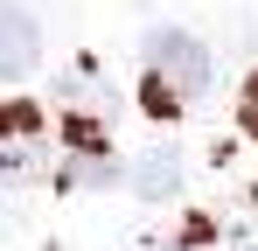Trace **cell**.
Masks as SVG:
<instances>
[{
  "label": "cell",
  "instance_id": "cell-5",
  "mask_svg": "<svg viewBox=\"0 0 258 251\" xmlns=\"http://www.w3.org/2000/svg\"><path fill=\"white\" fill-rule=\"evenodd\" d=\"M237 126H244V133L258 140V70L244 77V98H237Z\"/></svg>",
  "mask_w": 258,
  "mask_h": 251
},
{
  "label": "cell",
  "instance_id": "cell-3",
  "mask_svg": "<svg viewBox=\"0 0 258 251\" xmlns=\"http://www.w3.org/2000/svg\"><path fill=\"white\" fill-rule=\"evenodd\" d=\"M133 189H140L147 203H161V196H174V189H181V154H174V147H161V154H147V161L133 167Z\"/></svg>",
  "mask_w": 258,
  "mask_h": 251
},
{
  "label": "cell",
  "instance_id": "cell-4",
  "mask_svg": "<svg viewBox=\"0 0 258 251\" xmlns=\"http://www.w3.org/2000/svg\"><path fill=\"white\" fill-rule=\"evenodd\" d=\"M35 105H28V98H14V105H0V147H7V140H35Z\"/></svg>",
  "mask_w": 258,
  "mask_h": 251
},
{
  "label": "cell",
  "instance_id": "cell-1",
  "mask_svg": "<svg viewBox=\"0 0 258 251\" xmlns=\"http://www.w3.org/2000/svg\"><path fill=\"white\" fill-rule=\"evenodd\" d=\"M147 77L168 84L181 105H196V98L210 91V49L188 35V28H154V35H147Z\"/></svg>",
  "mask_w": 258,
  "mask_h": 251
},
{
  "label": "cell",
  "instance_id": "cell-2",
  "mask_svg": "<svg viewBox=\"0 0 258 251\" xmlns=\"http://www.w3.org/2000/svg\"><path fill=\"white\" fill-rule=\"evenodd\" d=\"M35 56H42V35H35V21L14 7V0H0V77H28L35 70Z\"/></svg>",
  "mask_w": 258,
  "mask_h": 251
},
{
  "label": "cell",
  "instance_id": "cell-6",
  "mask_svg": "<svg viewBox=\"0 0 258 251\" xmlns=\"http://www.w3.org/2000/svg\"><path fill=\"white\" fill-rule=\"evenodd\" d=\"M251 209H258V189H251Z\"/></svg>",
  "mask_w": 258,
  "mask_h": 251
}]
</instances>
